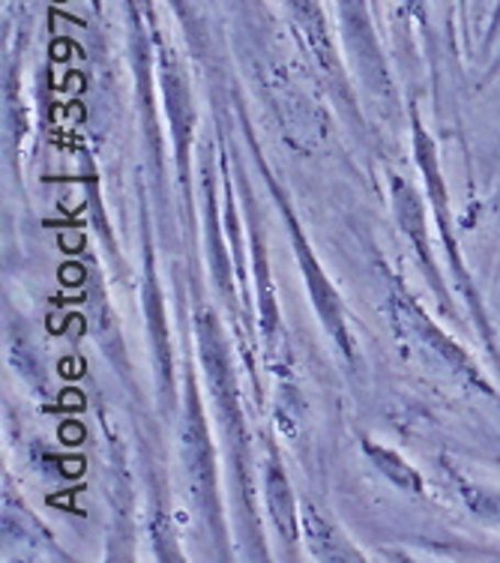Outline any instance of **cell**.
Listing matches in <instances>:
<instances>
[{
  "instance_id": "cell-3",
  "label": "cell",
  "mask_w": 500,
  "mask_h": 563,
  "mask_svg": "<svg viewBox=\"0 0 500 563\" xmlns=\"http://www.w3.org/2000/svg\"><path fill=\"white\" fill-rule=\"evenodd\" d=\"M458 3H462V10H465V0H458Z\"/></svg>"
},
{
  "instance_id": "cell-2",
  "label": "cell",
  "mask_w": 500,
  "mask_h": 563,
  "mask_svg": "<svg viewBox=\"0 0 500 563\" xmlns=\"http://www.w3.org/2000/svg\"><path fill=\"white\" fill-rule=\"evenodd\" d=\"M498 24H500V0H498V10H495V24H491V33L498 31Z\"/></svg>"
},
{
  "instance_id": "cell-1",
  "label": "cell",
  "mask_w": 500,
  "mask_h": 563,
  "mask_svg": "<svg viewBox=\"0 0 500 563\" xmlns=\"http://www.w3.org/2000/svg\"><path fill=\"white\" fill-rule=\"evenodd\" d=\"M366 453H369L371 459L381 465L384 474H387V477H390L399 488H404V492H420V488H423V479L416 477L411 467L404 465L402 459H399L396 453H390V450H381V446H366Z\"/></svg>"
}]
</instances>
